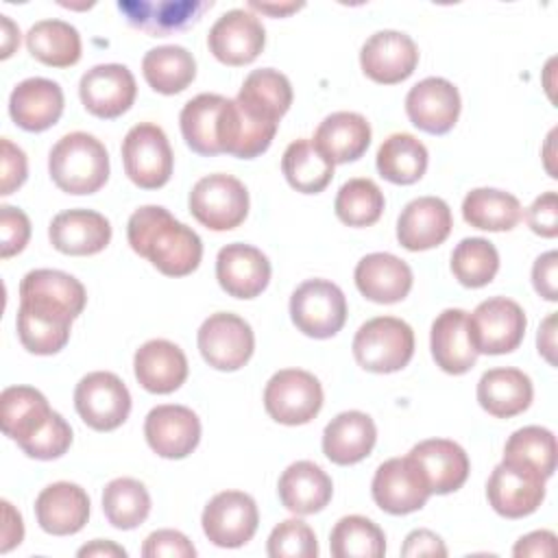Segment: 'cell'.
I'll return each mask as SVG.
<instances>
[{"instance_id": "obj_41", "label": "cell", "mask_w": 558, "mask_h": 558, "mask_svg": "<svg viewBox=\"0 0 558 558\" xmlns=\"http://www.w3.org/2000/svg\"><path fill=\"white\" fill-rule=\"evenodd\" d=\"M281 170L286 181L303 194H318L333 179V163L307 137L288 144L281 157Z\"/></svg>"}, {"instance_id": "obj_49", "label": "cell", "mask_w": 558, "mask_h": 558, "mask_svg": "<svg viewBox=\"0 0 558 558\" xmlns=\"http://www.w3.org/2000/svg\"><path fill=\"white\" fill-rule=\"evenodd\" d=\"M0 233H2V244H0V257L7 259L15 253H20L31 238V220L28 216L11 205L0 207Z\"/></svg>"}, {"instance_id": "obj_37", "label": "cell", "mask_w": 558, "mask_h": 558, "mask_svg": "<svg viewBox=\"0 0 558 558\" xmlns=\"http://www.w3.org/2000/svg\"><path fill=\"white\" fill-rule=\"evenodd\" d=\"M28 52L52 68H70L81 59V35L63 20H39L26 33Z\"/></svg>"}, {"instance_id": "obj_30", "label": "cell", "mask_w": 558, "mask_h": 558, "mask_svg": "<svg viewBox=\"0 0 558 558\" xmlns=\"http://www.w3.org/2000/svg\"><path fill=\"white\" fill-rule=\"evenodd\" d=\"M377 440L373 418L360 410H347L333 416L323 429V453L340 466L364 460Z\"/></svg>"}, {"instance_id": "obj_16", "label": "cell", "mask_w": 558, "mask_h": 558, "mask_svg": "<svg viewBox=\"0 0 558 558\" xmlns=\"http://www.w3.org/2000/svg\"><path fill=\"white\" fill-rule=\"evenodd\" d=\"M137 85L126 65L100 63L87 70L78 83L83 107L102 120H113L131 109L135 102Z\"/></svg>"}, {"instance_id": "obj_22", "label": "cell", "mask_w": 558, "mask_h": 558, "mask_svg": "<svg viewBox=\"0 0 558 558\" xmlns=\"http://www.w3.org/2000/svg\"><path fill=\"white\" fill-rule=\"evenodd\" d=\"M408 458L423 473L432 495H447L458 490L469 477V456L466 451L447 438H427L414 445Z\"/></svg>"}, {"instance_id": "obj_9", "label": "cell", "mask_w": 558, "mask_h": 558, "mask_svg": "<svg viewBox=\"0 0 558 558\" xmlns=\"http://www.w3.org/2000/svg\"><path fill=\"white\" fill-rule=\"evenodd\" d=\"M527 318L523 307L506 296L482 301L469 314V333L477 353L501 355L514 351L525 336Z\"/></svg>"}, {"instance_id": "obj_59", "label": "cell", "mask_w": 558, "mask_h": 558, "mask_svg": "<svg viewBox=\"0 0 558 558\" xmlns=\"http://www.w3.org/2000/svg\"><path fill=\"white\" fill-rule=\"evenodd\" d=\"M2 28H4V41H2V59L11 57L15 44H20V31L13 26V22L2 15Z\"/></svg>"}, {"instance_id": "obj_14", "label": "cell", "mask_w": 558, "mask_h": 558, "mask_svg": "<svg viewBox=\"0 0 558 558\" xmlns=\"http://www.w3.org/2000/svg\"><path fill=\"white\" fill-rule=\"evenodd\" d=\"M371 493L375 504L388 514L416 512L432 495L423 473L408 456L381 462L375 471Z\"/></svg>"}, {"instance_id": "obj_33", "label": "cell", "mask_w": 558, "mask_h": 558, "mask_svg": "<svg viewBox=\"0 0 558 558\" xmlns=\"http://www.w3.org/2000/svg\"><path fill=\"white\" fill-rule=\"evenodd\" d=\"M277 493L283 508H288L290 512L314 514L329 504L333 495V484L318 464L310 460H299L281 473Z\"/></svg>"}, {"instance_id": "obj_8", "label": "cell", "mask_w": 558, "mask_h": 558, "mask_svg": "<svg viewBox=\"0 0 558 558\" xmlns=\"http://www.w3.org/2000/svg\"><path fill=\"white\" fill-rule=\"evenodd\" d=\"M545 475L534 466L501 460L486 484V497L493 510L506 519H521L538 510L545 499Z\"/></svg>"}, {"instance_id": "obj_11", "label": "cell", "mask_w": 558, "mask_h": 558, "mask_svg": "<svg viewBox=\"0 0 558 558\" xmlns=\"http://www.w3.org/2000/svg\"><path fill=\"white\" fill-rule=\"evenodd\" d=\"M74 408L92 429L111 432L129 418L131 392L116 373L94 371L76 384Z\"/></svg>"}, {"instance_id": "obj_25", "label": "cell", "mask_w": 558, "mask_h": 558, "mask_svg": "<svg viewBox=\"0 0 558 558\" xmlns=\"http://www.w3.org/2000/svg\"><path fill=\"white\" fill-rule=\"evenodd\" d=\"M35 517L44 532L70 536L85 527L89 519V497L72 482H54L35 499Z\"/></svg>"}, {"instance_id": "obj_19", "label": "cell", "mask_w": 558, "mask_h": 558, "mask_svg": "<svg viewBox=\"0 0 558 558\" xmlns=\"http://www.w3.org/2000/svg\"><path fill=\"white\" fill-rule=\"evenodd\" d=\"M144 436L157 456L181 460L198 447L201 421L196 412L185 405L163 403L146 414Z\"/></svg>"}, {"instance_id": "obj_28", "label": "cell", "mask_w": 558, "mask_h": 558, "mask_svg": "<svg viewBox=\"0 0 558 558\" xmlns=\"http://www.w3.org/2000/svg\"><path fill=\"white\" fill-rule=\"evenodd\" d=\"M133 371L144 390L170 395L187 379V357L174 342L155 338L135 351Z\"/></svg>"}, {"instance_id": "obj_4", "label": "cell", "mask_w": 558, "mask_h": 558, "mask_svg": "<svg viewBox=\"0 0 558 558\" xmlns=\"http://www.w3.org/2000/svg\"><path fill=\"white\" fill-rule=\"evenodd\" d=\"M351 349L364 371L395 373L408 366L414 355V331L401 318L377 316L355 331Z\"/></svg>"}, {"instance_id": "obj_10", "label": "cell", "mask_w": 558, "mask_h": 558, "mask_svg": "<svg viewBox=\"0 0 558 558\" xmlns=\"http://www.w3.org/2000/svg\"><path fill=\"white\" fill-rule=\"evenodd\" d=\"M264 408L277 423L305 425L323 408V386L307 371H277L264 388Z\"/></svg>"}, {"instance_id": "obj_39", "label": "cell", "mask_w": 558, "mask_h": 558, "mask_svg": "<svg viewBox=\"0 0 558 558\" xmlns=\"http://www.w3.org/2000/svg\"><path fill=\"white\" fill-rule=\"evenodd\" d=\"M427 148L410 133L388 135L377 150L379 174L397 185L416 183L427 170Z\"/></svg>"}, {"instance_id": "obj_46", "label": "cell", "mask_w": 558, "mask_h": 558, "mask_svg": "<svg viewBox=\"0 0 558 558\" xmlns=\"http://www.w3.org/2000/svg\"><path fill=\"white\" fill-rule=\"evenodd\" d=\"M504 458L530 464L545 477H551L556 471V436L541 425L521 427L508 438Z\"/></svg>"}, {"instance_id": "obj_1", "label": "cell", "mask_w": 558, "mask_h": 558, "mask_svg": "<svg viewBox=\"0 0 558 558\" xmlns=\"http://www.w3.org/2000/svg\"><path fill=\"white\" fill-rule=\"evenodd\" d=\"M131 248L166 277L194 272L203 257V242L194 229L179 222L161 205L135 209L126 222Z\"/></svg>"}, {"instance_id": "obj_55", "label": "cell", "mask_w": 558, "mask_h": 558, "mask_svg": "<svg viewBox=\"0 0 558 558\" xmlns=\"http://www.w3.org/2000/svg\"><path fill=\"white\" fill-rule=\"evenodd\" d=\"M556 534L549 530H536L521 536L512 549L514 556H554Z\"/></svg>"}, {"instance_id": "obj_45", "label": "cell", "mask_w": 558, "mask_h": 558, "mask_svg": "<svg viewBox=\"0 0 558 558\" xmlns=\"http://www.w3.org/2000/svg\"><path fill=\"white\" fill-rule=\"evenodd\" d=\"M499 253L486 238H464L451 253V272L466 288H482L495 279Z\"/></svg>"}, {"instance_id": "obj_24", "label": "cell", "mask_w": 558, "mask_h": 558, "mask_svg": "<svg viewBox=\"0 0 558 558\" xmlns=\"http://www.w3.org/2000/svg\"><path fill=\"white\" fill-rule=\"evenodd\" d=\"M9 113L24 131H46L57 124L63 113V89L59 83L44 76L24 78L9 96Z\"/></svg>"}, {"instance_id": "obj_26", "label": "cell", "mask_w": 558, "mask_h": 558, "mask_svg": "<svg viewBox=\"0 0 558 558\" xmlns=\"http://www.w3.org/2000/svg\"><path fill=\"white\" fill-rule=\"evenodd\" d=\"M50 244L65 255H96L111 240L109 220L94 209H65L50 220Z\"/></svg>"}, {"instance_id": "obj_27", "label": "cell", "mask_w": 558, "mask_h": 558, "mask_svg": "<svg viewBox=\"0 0 558 558\" xmlns=\"http://www.w3.org/2000/svg\"><path fill=\"white\" fill-rule=\"evenodd\" d=\"M432 357L449 375H462L475 366L477 351L469 333V314L449 307L436 316L429 333Z\"/></svg>"}, {"instance_id": "obj_43", "label": "cell", "mask_w": 558, "mask_h": 558, "mask_svg": "<svg viewBox=\"0 0 558 558\" xmlns=\"http://www.w3.org/2000/svg\"><path fill=\"white\" fill-rule=\"evenodd\" d=\"M329 549L336 558H379L386 554V536L371 519L349 514L333 525Z\"/></svg>"}, {"instance_id": "obj_48", "label": "cell", "mask_w": 558, "mask_h": 558, "mask_svg": "<svg viewBox=\"0 0 558 558\" xmlns=\"http://www.w3.org/2000/svg\"><path fill=\"white\" fill-rule=\"evenodd\" d=\"M70 445H72V427L59 412H52L50 421L20 449L35 460H54V458H61L70 449Z\"/></svg>"}, {"instance_id": "obj_51", "label": "cell", "mask_w": 558, "mask_h": 558, "mask_svg": "<svg viewBox=\"0 0 558 558\" xmlns=\"http://www.w3.org/2000/svg\"><path fill=\"white\" fill-rule=\"evenodd\" d=\"M527 227L541 238L558 235V198L556 192H545L534 198V203L525 211Z\"/></svg>"}, {"instance_id": "obj_47", "label": "cell", "mask_w": 558, "mask_h": 558, "mask_svg": "<svg viewBox=\"0 0 558 558\" xmlns=\"http://www.w3.org/2000/svg\"><path fill=\"white\" fill-rule=\"evenodd\" d=\"M266 551L272 558H316L318 541L305 521L286 519L272 527Z\"/></svg>"}, {"instance_id": "obj_57", "label": "cell", "mask_w": 558, "mask_h": 558, "mask_svg": "<svg viewBox=\"0 0 558 558\" xmlns=\"http://www.w3.org/2000/svg\"><path fill=\"white\" fill-rule=\"evenodd\" d=\"M536 344H538V353L549 362L556 364L554 357V349H556V314L551 312L543 325L538 327V336H536Z\"/></svg>"}, {"instance_id": "obj_31", "label": "cell", "mask_w": 558, "mask_h": 558, "mask_svg": "<svg viewBox=\"0 0 558 558\" xmlns=\"http://www.w3.org/2000/svg\"><path fill=\"white\" fill-rule=\"evenodd\" d=\"M227 100L220 94H198L181 109L179 124L185 144L205 157L222 153V124Z\"/></svg>"}, {"instance_id": "obj_32", "label": "cell", "mask_w": 558, "mask_h": 558, "mask_svg": "<svg viewBox=\"0 0 558 558\" xmlns=\"http://www.w3.org/2000/svg\"><path fill=\"white\" fill-rule=\"evenodd\" d=\"M312 142L333 166L355 161L371 144V124L362 113L336 111L318 124Z\"/></svg>"}, {"instance_id": "obj_3", "label": "cell", "mask_w": 558, "mask_h": 558, "mask_svg": "<svg viewBox=\"0 0 558 558\" xmlns=\"http://www.w3.org/2000/svg\"><path fill=\"white\" fill-rule=\"evenodd\" d=\"M76 316L70 305L57 299L37 292H20L15 325L22 347L35 355L59 353L70 340V327Z\"/></svg>"}, {"instance_id": "obj_2", "label": "cell", "mask_w": 558, "mask_h": 558, "mask_svg": "<svg viewBox=\"0 0 558 558\" xmlns=\"http://www.w3.org/2000/svg\"><path fill=\"white\" fill-rule=\"evenodd\" d=\"M48 170L61 192L94 194L109 179V153L98 137L74 131L52 146Z\"/></svg>"}, {"instance_id": "obj_29", "label": "cell", "mask_w": 558, "mask_h": 558, "mask_svg": "<svg viewBox=\"0 0 558 558\" xmlns=\"http://www.w3.org/2000/svg\"><path fill=\"white\" fill-rule=\"evenodd\" d=\"M357 290L375 303H397L412 290V268L392 253L364 255L353 272Z\"/></svg>"}, {"instance_id": "obj_20", "label": "cell", "mask_w": 558, "mask_h": 558, "mask_svg": "<svg viewBox=\"0 0 558 558\" xmlns=\"http://www.w3.org/2000/svg\"><path fill=\"white\" fill-rule=\"evenodd\" d=\"M216 279L229 296L255 299L270 281V262L259 248L233 242L216 255Z\"/></svg>"}, {"instance_id": "obj_5", "label": "cell", "mask_w": 558, "mask_h": 558, "mask_svg": "<svg viewBox=\"0 0 558 558\" xmlns=\"http://www.w3.org/2000/svg\"><path fill=\"white\" fill-rule=\"evenodd\" d=\"M122 163L126 177L142 190H157L172 177V148L161 126L140 122L122 140Z\"/></svg>"}, {"instance_id": "obj_56", "label": "cell", "mask_w": 558, "mask_h": 558, "mask_svg": "<svg viewBox=\"0 0 558 558\" xmlns=\"http://www.w3.org/2000/svg\"><path fill=\"white\" fill-rule=\"evenodd\" d=\"M2 508H4V525H2L0 551L7 554V551H11L15 545L22 543V538H24V523H22L20 512H17L7 499L2 501Z\"/></svg>"}, {"instance_id": "obj_40", "label": "cell", "mask_w": 558, "mask_h": 558, "mask_svg": "<svg viewBox=\"0 0 558 558\" xmlns=\"http://www.w3.org/2000/svg\"><path fill=\"white\" fill-rule=\"evenodd\" d=\"M464 220L484 231H510L521 220V203L497 187H475L462 201Z\"/></svg>"}, {"instance_id": "obj_50", "label": "cell", "mask_w": 558, "mask_h": 558, "mask_svg": "<svg viewBox=\"0 0 558 558\" xmlns=\"http://www.w3.org/2000/svg\"><path fill=\"white\" fill-rule=\"evenodd\" d=\"M142 556L144 558H161V556L194 558L196 547L179 530H157L146 536V541L142 545Z\"/></svg>"}, {"instance_id": "obj_17", "label": "cell", "mask_w": 558, "mask_h": 558, "mask_svg": "<svg viewBox=\"0 0 558 558\" xmlns=\"http://www.w3.org/2000/svg\"><path fill=\"white\" fill-rule=\"evenodd\" d=\"M416 63L418 48L414 39L401 31H377L360 50V65L364 74L381 85L405 81L414 72Z\"/></svg>"}, {"instance_id": "obj_6", "label": "cell", "mask_w": 558, "mask_h": 558, "mask_svg": "<svg viewBox=\"0 0 558 558\" xmlns=\"http://www.w3.org/2000/svg\"><path fill=\"white\" fill-rule=\"evenodd\" d=\"M187 205L203 227L229 231L244 222L248 214V192L240 179L216 172L194 183Z\"/></svg>"}, {"instance_id": "obj_58", "label": "cell", "mask_w": 558, "mask_h": 558, "mask_svg": "<svg viewBox=\"0 0 558 558\" xmlns=\"http://www.w3.org/2000/svg\"><path fill=\"white\" fill-rule=\"evenodd\" d=\"M76 554H78L81 558H85V556H105V558L120 556V558H124V556H126V549H122V547L116 545L113 541H92L89 545H83Z\"/></svg>"}, {"instance_id": "obj_15", "label": "cell", "mask_w": 558, "mask_h": 558, "mask_svg": "<svg viewBox=\"0 0 558 558\" xmlns=\"http://www.w3.org/2000/svg\"><path fill=\"white\" fill-rule=\"evenodd\" d=\"M266 44L262 20L246 9L222 13L207 35L209 52L227 65H246L259 57Z\"/></svg>"}, {"instance_id": "obj_53", "label": "cell", "mask_w": 558, "mask_h": 558, "mask_svg": "<svg viewBox=\"0 0 558 558\" xmlns=\"http://www.w3.org/2000/svg\"><path fill=\"white\" fill-rule=\"evenodd\" d=\"M556 270H558V253L547 251L541 257H536L532 266V283L534 290L545 301H558V286H556Z\"/></svg>"}, {"instance_id": "obj_12", "label": "cell", "mask_w": 558, "mask_h": 558, "mask_svg": "<svg viewBox=\"0 0 558 558\" xmlns=\"http://www.w3.org/2000/svg\"><path fill=\"white\" fill-rule=\"evenodd\" d=\"M198 351L216 371L242 368L255 349L251 325L231 312H216L198 327Z\"/></svg>"}, {"instance_id": "obj_44", "label": "cell", "mask_w": 558, "mask_h": 558, "mask_svg": "<svg viewBox=\"0 0 558 558\" xmlns=\"http://www.w3.org/2000/svg\"><path fill=\"white\" fill-rule=\"evenodd\" d=\"M384 192L371 179L357 177L340 185L336 194V216L349 227H368L375 225L384 211Z\"/></svg>"}, {"instance_id": "obj_23", "label": "cell", "mask_w": 558, "mask_h": 558, "mask_svg": "<svg viewBox=\"0 0 558 558\" xmlns=\"http://www.w3.org/2000/svg\"><path fill=\"white\" fill-rule=\"evenodd\" d=\"M118 9L131 26L150 37H166L198 22L211 9L205 0H120Z\"/></svg>"}, {"instance_id": "obj_36", "label": "cell", "mask_w": 558, "mask_h": 558, "mask_svg": "<svg viewBox=\"0 0 558 558\" xmlns=\"http://www.w3.org/2000/svg\"><path fill=\"white\" fill-rule=\"evenodd\" d=\"M235 100L255 118L279 124L292 105V85L279 70L259 68L244 78Z\"/></svg>"}, {"instance_id": "obj_13", "label": "cell", "mask_w": 558, "mask_h": 558, "mask_svg": "<svg viewBox=\"0 0 558 558\" xmlns=\"http://www.w3.org/2000/svg\"><path fill=\"white\" fill-rule=\"evenodd\" d=\"M201 523L205 536L214 545L229 549L242 547L257 532V504L242 490H222L207 501Z\"/></svg>"}, {"instance_id": "obj_52", "label": "cell", "mask_w": 558, "mask_h": 558, "mask_svg": "<svg viewBox=\"0 0 558 558\" xmlns=\"http://www.w3.org/2000/svg\"><path fill=\"white\" fill-rule=\"evenodd\" d=\"M0 146H2V185H0V194L9 196L26 181L28 163H26L24 150L20 146H15L9 137H2Z\"/></svg>"}, {"instance_id": "obj_18", "label": "cell", "mask_w": 558, "mask_h": 558, "mask_svg": "<svg viewBox=\"0 0 558 558\" xmlns=\"http://www.w3.org/2000/svg\"><path fill=\"white\" fill-rule=\"evenodd\" d=\"M405 113L410 122L432 135H445L460 116V92L442 76H427L410 87L405 96Z\"/></svg>"}, {"instance_id": "obj_21", "label": "cell", "mask_w": 558, "mask_h": 558, "mask_svg": "<svg viewBox=\"0 0 558 558\" xmlns=\"http://www.w3.org/2000/svg\"><path fill=\"white\" fill-rule=\"evenodd\" d=\"M453 227L449 205L438 196L410 201L397 220V240L408 251H427L442 244Z\"/></svg>"}, {"instance_id": "obj_42", "label": "cell", "mask_w": 558, "mask_h": 558, "mask_svg": "<svg viewBox=\"0 0 558 558\" xmlns=\"http://www.w3.org/2000/svg\"><path fill=\"white\" fill-rule=\"evenodd\" d=\"M102 512L118 530L142 525L150 512V495L146 486L133 477H116L102 490Z\"/></svg>"}, {"instance_id": "obj_38", "label": "cell", "mask_w": 558, "mask_h": 558, "mask_svg": "<svg viewBox=\"0 0 558 558\" xmlns=\"http://www.w3.org/2000/svg\"><path fill=\"white\" fill-rule=\"evenodd\" d=\"M146 83L166 96L183 92L196 76V61L183 46H157L142 59Z\"/></svg>"}, {"instance_id": "obj_34", "label": "cell", "mask_w": 558, "mask_h": 558, "mask_svg": "<svg viewBox=\"0 0 558 558\" xmlns=\"http://www.w3.org/2000/svg\"><path fill=\"white\" fill-rule=\"evenodd\" d=\"M46 397L31 386H9L0 395V425L4 436L22 447L28 442L52 416Z\"/></svg>"}, {"instance_id": "obj_54", "label": "cell", "mask_w": 558, "mask_h": 558, "mask_svg": "<svg viewBox=\"0 0 558 558\" xmlns=\"http://www.w3.org/2000/svg\"><path fill=\"white\" fill-rule=\"evenodd\" d=\"M401 556L416 558V556H447V547L438 534L432 530H412L401 547Z\"/></svg>"}, {"instance_id": "obj_7", "label": "cell", "mask_w": 558, "mask_h": 558, "mask_svg": "<svg viewBox=\"0 0 558 558\" xmlns=\"http://www.w3.org/2000/svg\"><path fill=\"white\" fill-rule=\"evenodd\" d=\"M290 318L310 338H331L347 320L344 292L329 279H307L290 296Z\"/></svg>"}, {"instance_id": "obj_35", "label": "cell", "mask_w": 558, "mask_h": 558, "mask_svg": "<svg viewBox=\"0 0 558 558\" xmlns=\"http://www.w3.org/2000/svg\"><path fill=\"white\" fill-rule=\"evenodd\" d=\"M532 397V379L519 368H490L477 381L480 405L497 418H510L525 412Z\"/></svg>"}, {"instance_id": "obj_60", "label": "cell", "mask_w": 558, "mask_h": 558, "mask_svg": "<svg viewBox=\"0 0 558 558\" xmlns=\"http://www.w3.org/2000/svg\"><path fill=\"white\" fill-rule=\"evenodd\" d=\"M251 9L255 11H262V13H270V15H288L296 9H301V4H264V2H248Z\"/></svg>"}]
</instances>
